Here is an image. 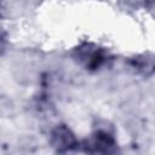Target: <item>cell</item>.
<instances>
[{"label": "cell", "instance_id": "6da1fadb", "mask_svg": "<svg viewBox=\"0 0 155 155\" xmlns=\"http://www.w3.org/2000/svg\"><path fill=\"white\" fill-rule=\"evenodd\" d=\"M73 58L86 70L98 71L111 61L109 51L93 42H82L71 52Z\"/></svg>", "mask_w": 155, "mask_h": 155}, {"label": "cell", "instance_id": "7a4b0ae2", "mask_svg": "<svg viewBox=\"0 0 155 155\" xmlns=\"http://www.w3.org/2000/svg\"><path fill=\"white\" fill-rule=\"evenodd\" d=\"M82 151L90 154H114L117 151V144L114 136L105 130L94 131L80 147Z\"/></svg>", "mask_w": 155, "mask_h": 155}, {"label": "cell", "instance_id": "3957f363", "mask_svg": "<svg viewBox=\"0 0 155 155\" xmlns=\"http://www.w3.org/2000/svg\"><path fill=\"white\" fill-rule=\"evenodd\" d=\"M50 143L57 153H70L76 151L81 147L80 142L75 137L74 132L67 125H57L50 137Z\"/></svg>", "mask_w": 155, "mask_h": 155}, {"label": "cell", "instance_id": "5b68a950", "mask_svg": "<svg viewBox=\"0 0 155 155\" xmlns=\"http://www.w3.org/2000/svg\"><path fill=\"white\" fill-rule=\"evenodd\" d=\"M144 7L151 16L155 17V0H144Z\"/></svg>", "mask_w": 155, "mask_h": 155}, {"label": "cell", "instance_id": "277c9868", "mask_svg": "<svg viewBox=\"0 0 155 155\" xmlns=\"http://www.w3.org/2000/svg\"><path fill=\"white\" fill-rule=\"evenodd\" d=\"M128 67L137 74L150 76L155 73V56L149 53L137 54L127 61Z\"/></svg>", "mask_w": 155, "mask_h": 155}]
</instances>
